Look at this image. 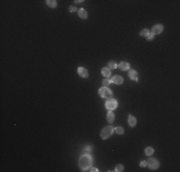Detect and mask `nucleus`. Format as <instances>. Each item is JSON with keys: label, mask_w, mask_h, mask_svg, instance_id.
<instances>
[{"label": "nucleus", "mask_w": 180, "mask_h": 172, "mask_svg": "<svg viewBox=\"0 0 180 172\" xmlns=\"http://www.w3.org/2000/svg\"><path fill=\"white\" fill-rule=\"evenodd\" d=\"M76 10H77V9H76V7H74V6H70V7H69V12H70V13L76 12Z\"/></svg>", "instance_id": "b1692460"}, {"label": "nucleus", "mask_w": 180, "mask_h": 172, "mask_svg": "<svg viewBox=\"0 0 180 172\" xmlns=\"http://www.w3.org/2000/svg\"><path fill=\"white\" fill-rule=\"evenodd\" d=\"M128 122H129V125L130 127H134V126L136 125V123H137V120H136V118L133 117L132 115H129Z\"/></svg>", "instance_id": "9b49d317"}, {"label": "nucleus", "mask_w": 180, "mask_h": 172, "mask_svg": "<svg viewBox=\"0 0 180 172\" xmlns=\"http://www.w3.org/2000/svg\"><path fill=\"white\" fill-rule=\"evenodd\" d=\"M111 82H112L111 79H108V78H105V79H104V80H103V86H104V87H106V86L109 85V84H110Z\"/></svg>", "instance_id": "412c9836"}, {"label": "nucleus", "mask_w": 180, "mask_h": 172, "mask_svg": "<svg viewBox=\"0 0 180 172\" xmlns=\"http://www.w3.org/2000/svg\"><path fill=\"white\" fill-rule=\"evenodd\" d=\"M106 120L109 123H112V122L114 121V120H115V115H114V113H113L112 111H108V113H107Z\"/></svg>", "instance_id": "ddd939ff"}, {"label": "nucleus", "mask_w": 180, "mask_h": 172, "mask_svg": "<svg viewBox=\"0 0 180 172\" xmlns=\"http://www.w3.org/2000/svg\"><path fill=\"white\" fill-rule=\"evenodd\" d=\"M114 131H115L118 135H123V134L124 133V129L123 128V127H121V126H117V127L114 129Z\"/></svg>", "instance_id": "f3484780"}, {"label": "nucleus", "mask_w": 180, "mask_h": 172, "mask_svg": "<svg viewBox=\"0 0 180 172\" xmlns=\"http://www.w3.org/2000/svg\"><path fill=\"white\" fill-rule=\"evenodd\" d=\"M117 106H118V102H117V100L114 99H108L107 101L105 102V107H106V109L110 110V111L116 109Z\"/></svg>", "instance_id": "20e7f679"}, {"label": "nucleus", "mask_w": 180, "mask_h": 172, "mask_svg": "<svg viewBox=\"0 0 180 172\" xmlns=\"http://www.w3.org/2000/svg\"><path fill=\"white\" fill-rule=\"evenodd\" d=\"M78 74H79V76L82 77V78L88 77V71H87L85 68H83V67H79V68H78Z\"/></svg>", "instance_id": "0eeeda50"}, {"label": "nucleus", "mask_w": 180, "mask_h": 172, "mask_svg": "<svg viewBox=\"0 0 180 172\" xmlns=\"http://www.w3.org/2000/svg\"><path fill=\"white\" fill-rule=\"evenodd\" d=\"M154 153V149L151 147V146H148L146 147V149H145V154L147 156H151V155H153Z\"/></svg>", "instance_id": "2eb2a0df"}, {"label": "nucleus", "mask_w": 180, "mask_h": 172, "mask_svg": "<svg viewBox=\"0 0 180 172\" xmlns=\"http://www.w3.org/2000/svg\"><path fill=\"white\" fill-rule=\"evenodd\" d=\"M86 171H91V172H98L99 170L97 169V168H95V167H92V166H90Z\"/></svg>", "instance_id": "4be33fe9"}, {"label": "nucleus", "mask_w": 180, "mask_h": 172, "mask_svg": "<svg viewBox=\"0 0 180 172\" xmlns=\"http://www.w3.org/2000/svg\"><path fill=\"white\" fill-rule=\"evenodd\" d=\"M111 80L113 83H115L117 85H120V84H122L124 82V78H123V77H121V76H114V77H112Z\"/></svg>", "instance_id": "9d476101"}, {"label": "nucleus", "mask_w": 180, "mask_h": 172, "mask_svg": "<svg viewBox=\"0 0 180 172\" xmlns=\"http://www.w3.org/2000/svg\"><path fill=\"white\" fill-rule=\"evenodd\" d=\"M113 131H114V129H113V127H112L111 125L105 126L101 131V137H102L103 140H106L107 138H109L113 134Z\"/></svg>", "instance_id": "7ed1b4c3"}, {"label": "nucleus", "mask_w": 180, "mask_h": 172, "mask_svg": "<svg viewBox=\"0 0 180 172\" xmlns=\"http://www.w3.org/2000/svg\"><path fill=\"white\" fill-rule=\"evenodd\" d=\"M164 30V26L162 24H157V25H154L151 29V34H161Z\"/></svg>", "instance_id": "423d86ee"}, {"label": "nucleus", "mask_w": 180, "mask_h": 172, "mask_svg": "<svg viewBox=\"0 0 180 172\" xmlns=\"http://www.w3.org/2000/svg\"><path fill=\"white\" fill-rule=\"evenodd\" d=\"M108 66H109V69H116L118 67L117 63H116L115 61H113V60H110V61L108 62Z\"/></svg>", "instance_id": "a211bd4d"}, {"label": "nucleus", "mask_w": 180, "mask_h": 172, "mask_svg": "<svg viewBox=\"0 0 180 172\" xmlns=\"http://www.w3.org/2000/svg\"><path fill=\"white\" fill-rule=\"evenodd\" d=\"M147 165L150 168V169H157L159 167V162L154 158H150L147 161Z\"/></svg>", "instance_id": "39448f33"}, {"label": "nucleus", "mask_w": 180, "mask_h": 172, "mask_svg": "<svg viewBox=\"0 0 180 172\" xmlns=\"http://www.w3.org/2000/svg\"><path fill=\"white\" fill-rule=\"evenodd\" d=\"M45 2H46V4H47L48 7H50V8H56L57 7L56 0H46Z\"/></svg>", "instance_id": "dca6fc26"}, {"label": "nucleus", "mask_w": 180, "mask_h": 172, "mask_svg": "<svg viewBox=\"0 0 180 172\" xmlns=\"http://www.w3.org/2000/svg\"><path fill=\"white\" fill-rule=\"evenodd\" d=\"M78 14H79V16L82 18V19H86L87 18V12H86L84 9H80L79 11H78Z\"/></svg>", "instance_id": "f8f14e48"}, {"label": "nucleus", "mask_w": 180, "mask_h": 172, "mask_svg": "<svg viewBox=\"0 0 180 172\" xmlns=\"http://www.w3.org/2000/svg\"><path fill=\"white\" fill-rule=\"evenodd\" d=\"M118 68L122 70V71H128L130 68V64L129 62H127V61H122L121 63L118 64Z\"/></svg>", "instance_id": "6e6552de"}, {"label": "nucleus", "mask_w": 180, "mask_h": 172, "mask_svg": "<svg viewBox=\"0 0 180 172\" xmlns=\"http://www.w3.org/2000/svg\"><path fill=\"white\" fill-rule=\"evenodd\" d=\"M150 31L148 30V29H144V30L141 31V33H140V35L141 36H144V37H147L149 34H150Z\"/></svg>", "instance_id": "6ab92c4d"}, {"label": "nucleus", "mask_w": 180, "mask_h": 172, "mask_svg": "<svg viewBox=\"0 0 180 172\" xmlns=\"http://www.w3.org/2000/svg\"><path fill=\"white\" fill-rule=\"evenodd\" d=\"M115 171H117V172L124 171V165H122V164H118V165L115 167Z\"/></svg>", "instance_id": "aec40b11"}, {"label": "nucleus", "mask_w": 180, "mask_h": 172, "mask_svg": "<svg viewBox=\"0 0 180 172\" xmlns=\"http://www.w3.org/2000/svg\"><path fill=\"white\" fill-rule=\"evenodd\" d=\"M129 78H131L132 80H135V81H138V74L135 70L133 69H130L129 71Z\"/></svg>", "instance_id": "1a4fd4ad"}, {"label": "nucleus", "mask_w": 180, "mask_h": 172, "mask_svg": "<svg viewBox=\"0 0 180 172\" xmlns=\"http://www.w3.org/2000/svg\"><path fill=\"white\" fill-rule=\"evenodd\" d=\"M140 166H142V167L147 166V161H142L141 163H140Z\"/></svg>", "instance_id": "393cba45"}, {"label": "nucleus", "mask_w": 180, "mask_h": 172, "mask_svg": "<svg viewBox=\"0 0 180 172\" xmlns=\"http://www.w3.org/2000/svg\"><path fill=\"white\" fill-rule=\"evenodd\" d=\"M102 75L105 77H110V75H111V71H110V69L107 68V67H103V68L102 69Z\"/></svg>", "instance_id": "4468645a"}, {"label": "nucleus", "mask_w": 180, "mask_h": 172, "mask_svg": "<svg viewBox=\"0 0 180 172\" xmlns=\"http://www.w3.org/2000/svg\"><path fill=\"white\" fill-rule=\"evenodd\" d=\"M99 95L103 98V99H112L113 97V93L110 89H108L107 87H102L100 90H99Z\"/></svg>", "instance_id": "f03ea898"}, {"label": "nucleus", "mask_w": 180, "mask_h": 172, "mask_svg": "<svg viewBox=\"0 0 180 172\" xmlns=\"http://www.w3.org/2000/svg\"><path fill=\"white\" fill-rule=\"evenodd\" d=\"M75 2H76V3H81V2H83V1H82V0H77V1H75Z\"/></svg>", "instance_id": "a878e982"}, {"label": "nucleus", "mask_w": 180, "mask_h": 172, "mask_svg": "<svg viewBox=\"0 0 180 172\" xmlns=\"http://www.w3.org/2000/svg\"><path fill=\"white\" fill-rule=\"evenodd\" d=\"M79 164H80V167L82 168L83 171H86L92 165V158L88 154L82 155L79 160Z\"/></svg>", "instance_id": "f257e3e1"}, {"label": "nucleus", "mask_w": 180, "mask_h": 172, "mask_svg": "<svg viewBox=\"0 0 180 172\" xmlns=\"http://www.w3.org/2000/svg\"><path fill=\"white\" fill-rule=\"evenodd\" d=\"M147 38H148V40H150V41H151V40H153V38H154V34H150L148 36H147Z\"/></svg>", "instance_id": "5701e85b"}]
</instances>
